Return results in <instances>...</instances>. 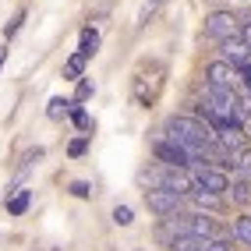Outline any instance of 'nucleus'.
<instances>
[{
    "instance_id": "0eeeda50",
    "label": "nucleus",
    "mask_w": 251,
    "mask_h": 251,
    "mask_svg": "<svg viewBox=\"0 0 251 251\" xmlns=\"http://www.w3.org/2000/svg\"><path fill=\"white\" fill-rule=\"evenodd\" d=\"M251 57V50L244 46V43H237V39H230V43H223V64H230L233 71L241 68V64Z\"/></svg>"
},
{
    "instance_id": "412c9836",
    "label": "nucleus",
    "mask_w": 251,
    "mask_h": 251,
    "mask_svg": "<svg viewBox=\"0 0 251 251\" xmlns=\"http://www.w3.org/2000/svg\"><path fill=\"white\" fill-rule=\"evenodd\" d=\"M71 195H75V198H89V195H92V188H89L85 180H75V184H71Z\"/></svg>"
},
{
    "instance_id": "f8f14e48",
    "label": "nucleus",
    "mask_w": 251,
    "mask_h": 251,
    "mask_svg": "<svg viewBox=\"0 0 251 251\" xmlns=\"http://www.w3.org/2000/svg\"><path fill=\"white\" fill-rule=\"evenodd\" d=\"M28 202H32V191H18L14 198H4V205H7L11 216H22V212L28 209Z\"/></svg>"
},
{
    "instance_id": "1a4fd4ad",
    "label": "nucleus",
    "mask_w": 251,
    "mask_h": 251,
    "mask_svg": "<svg viewBox=\"0 0 251 251\" xmlns=\"http://www.w3.org/2000/svg\"><path fill=\"white\" fill-rule=\"evenodd\" d=\"M96 50H99V32L96 28H81V43H78V53L81 57H96Z\"/></svg>"
},
{
    "instance_id": "2eb2a0df",
    "label": "nucleus",
    "mask_w": 251,
    "mask_h": 251,
    "mask_svg": "<svg viewBox=\"0 0 251 251\" xmlns=\"http://www.w3.org/2000/svg\"><path fill=\"white\" fill-rule=\"evenodd\" d=\"M233 237L244 241V244H251V216H241V220L233 223Z\"/></svg>"
},
{
    "instance_id": "dca6fc26",
    "label": "nucleus",
    "mask_w": 251,
    "mask_h": 251,
    "mask_svg": "<svg viewBox=\"0 0 251 251\" xmlns=\"http://www.w3.org/2000/svg\"><path fill=\"white\" fill-rule=\"evenodd\" d=\"M113 223H117V226H131V223H135L131 205H117V209H113Z\"/></svg>"
},
{
    "instance_id": "f257e3e1",
    "label": "nucleus",
    "mask_w": 251,
    "mask_h": 251,
    "mask_svg": "<svg viewBox=\"0 0 251 251\" xmlns=\"http://www.w3.org/2000/svg\"><path fill=\"white\" fill-rule=\"evenodd\" d=\"M166 138L177 142L191 159L209 156L212 152V142H216L212 131L198 121V117H170V121H166Z\"/></svg>"
},
{
    "instance_id": "6ab92c4d",
    "label": "nucleus",
    "mask_w": 251,
    "mask_h": 251,
    "mask_svg": "<svg viewBox=\"0 0 251 251\" xmlns=\"http://www.w3.org/2000/svg\"><path fill=\"white\" fill-rule=\"evenodd\" d=\"M163 4H166V0H145V7H142V14H138V25H145V22H149V14H156Z\"/></svg>"
},
{
    "instance_id": "6e6552de",
    "label": "nucleus",
    "mask_w": 251,
    "mask_h": 251,
    "mask_svg": "<svg viewBox=\"0 0 251 251\" xmlns=\"http://www.w3.org/2000/svg\"><path fill=\"white\" fill-rule=\"evenodd\" d=\"M188 202L198 205V209H220L223 198H220V195H209V191H202V188H195V191L188 195Z\"/></svg>"
},
{
    "instance_id": "20e7f679",
    "label": "nucleus",
    "mask_w": 251,
    "mask_h": 251,
    "mask_svg": "<svg viewBox=\"0 0 251 251\" xmlns=\"http://www.w3.org/2000/svg\"><path fill=\"white\" fill-rule=\"evenodd\" d=\"M145 205L152 209L156 216H177V209L184 205V198L180 195H174V191H163V188H152V191H145Z\"/></svg>"
},
{
    "instance_id": "ddd939ff",
    "label": "nucleus",
    "mask_w": 251,
    "mask_h": 251,
    "mask_svg": "<svg viewBox=\"0 0 251 251\" xmlns=\"http://www.w3.org/2000/svg\"><path fill=\"white\" fill-rule=\"evenodd\" d=\"M46 113H50V121H60L64 113H71V103H68V99H60V96H53V99H50V106H46Z\"/></svg>"
},
{
    "instance_id": "f03ea898",
    "label": "nucleus",
    "mask_w": 251,
    "mask_h": 251,
    "mask_svg": "<svg viewBox=\"0 0 251 251\" xmlns=\"http://www.w3.org/2000/svg\"><path fill=\"white\" fill-rule=\"evenodd\" d=\"M191 177H195L198 188L209 191V195H220V198H223V191H230V177H226V170H220V166H205L202 159L191 163Z\"/></svg>"
},
{
    "instance_id": "9b49d317",
    "label": "nucleus",
    "mask_w": 251,
    "mask_h": 251,
    "mask_svg": "<svg viewBox=\"0 0 251 251\" xmlns=\"http://www.w3.org/2000/svg\"><path fill=\"white\" fill-rule=\"evenodd\" d=\"M230 198H233L237 205H251V180H248V177H241V180L230 188Z\"/></svg>"
},
{
    "instance_id": "4468645a",
    "label": "nucleus",
    "mask_w": 251,
    "mask_h": 251,
    "mask_svg": "<svg viewBox=\"0 0 251 251\" xmlns=\"http://www.w3.org/2000/svg\"><path fill=\"white\" fill-rule=\"evenodd\" d=\"M81 71H85V57H81V53L68 57V64H64V78H81Z\"/></svg>"
},
{
    "instance_id": "7ed1b4c3",
    "label": "nucleus",
    "mask_w": 251,
    "mask_h": 251,
    "mask_svg": "<svg viewBox=\"0 0 251 251\" xmlns=\"http://www.w3.org/2000/svg\"><path fill=\"white\" fill-rule=\"evenodd\" d=\"M205 36L220 39V43L237 39V36H241V18H233L230 11H216V14H209V18H205Z\"/></svg>"
},
{
    "instance_id": "423d86ee",
    "label": "nucleus",
    "mask_w": 251,
    "mask_h": 251,
    "mask_svg": "<svg viewBox=\"0 0 251 251\" xmlns=\"http://www.w3.org/2000/svg\"><path fill=\"white\" fill-rule=\"evenodd\" d=\"M205 85H220V89H237V85H241V78H237V71H233L230 64L216 60V64H209V68H205Z\"/></svg>"
},
{
    "instance_id": "aec40b11",
    "label": "nucleus",
    "mask_w": 251,
    "mask_h": 251,
    "mask_svg": "<svg viewBox=\"0 0 251 251\" xmlns=\"http://www.w3.org/2000/svg\"><path fill=\"white\" fill-rule=\"evenodd\" d=\"M85 149H89V138H75V142L68 145V156L78 159V156H85Z\"/></svg>"
},
{
    "instance_id": "a211bd4d",
    "label": "nucleus",
    "mask_w": 251,
    "mask_h": 251,
    "mask_svg": "<svg viewBox=\"0 0 251 251\" xmlns=\"http://www.w3.org/2000/svg\"><path fill=\"white\" fill-rule=\"evenodd\" d=\"M96 92V85H92V81L89 78H78V92H75V103H85V99Z\"/></svg>"
},
{
    "instance_id": "f3484780",
    "label": "nucleus",
    "mask_w": 251,
    "mask_h": 251,
    "mask_svg": "<svg viewBox=\"0 0 251 251\" xmlns=\"http://www.w3.org/2000/svg\"><path fill=\"white\" fill-rule=\"evenodd\" d=\"M71 121H75V127H78V131H89V127H92V117L81 110V106H71Z\"/></svg>"
},
{
    "instance_id": "39448f33",
    "label": "nucleus",
    "mask_w": 251,
    "mask_h": 251,
    "mask_svg": "<svg viewBox=\"0 0 251 251\" xmlns=\"http://www.w3.org/2000/svg\"><path fill=\"white\" fill-rule=\"evenodd\" d=\"M156 159H159L163 166H184V170H188V166L195 163V159H191V156L177 145V142H170L166 135H159V138H156Z\"/></svg>"
},
{
    "instance_id": "9d476101",
    "label": "nucleus",
    "mask_w": 251,
    "mask_h": 251,
    "mask_svg": "<svg viewBox=\"0 0 251 251\" xmlns=\"http://www.w3.org/2000/svg\"><path fill=\"white\" fill-rule=\"evenodd\" d=\"M226 166H233V170H237V177H248V180H251V149L233 152V159H230Z\"/></svg>"
},
{
    "instance_id": "4be33fe9",
    "label": "nucleus",
    "mask_w": 251,
    "mask_h": 251,
    "mask_svg": "<svg viewBox=\"0 0 251 251\" xmlns=\"http://www.w3.org/2000/svg\"><path fill=\"white\" fill-rule=\"evenodd\" d=\"M0 64H4V50H0Z\"/></svg>"
}]
</instances>
